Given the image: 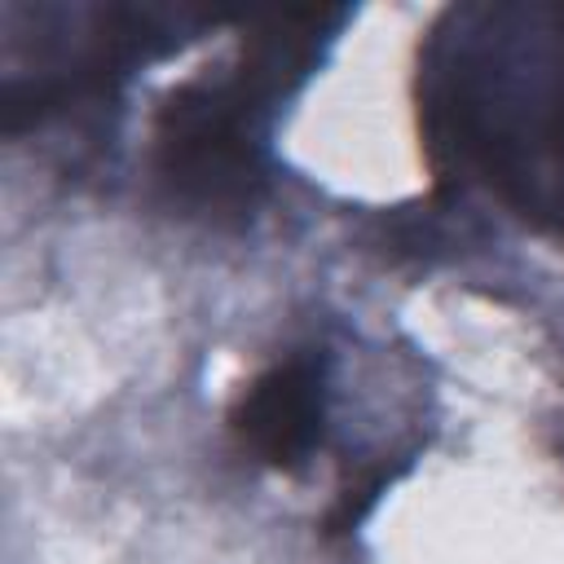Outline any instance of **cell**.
I'll list each match as a JSON object with an SVG mask.
<instances>
[{
  "instance_id": "cell-1",
  "label": "cell",
  "mask_w": 564,
  "mask_h": 564,
  "mask_svg": "<svg viewBox=\"0 0 564 564\" xmlns=\"http://www.w3.org/2000/svg\"><path fill=\"white\" fill-rule=\"evenodd\" d=\"M304 66L300 35H256L234 79L185 84L167 97L154 128L163 181L212 212L247 207L260 185V101L286 88V75Z\"/></svg>"
},
{
  "instance_id": "cell-2",
  "label": "cell",
  "mask_w": 564,
  "mask_h": 564,
  "mask_svg": "<svg viewBox=\"0 0 564 564\" xmlns=\"http://www.w3.org/2000/svg\"><path fill=\"white\" fill-rule=\"evenodd\" d=\"M326 419V370L322 357L295 352L260 370L229 410V432L242 454L264 467L291 471L300 467L317 441Z\"/></svg>"
}]
</instances>
